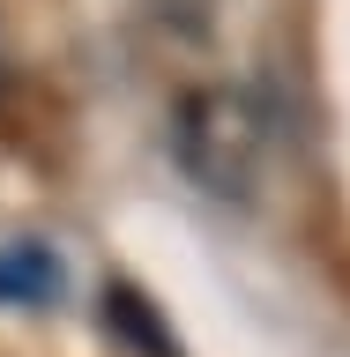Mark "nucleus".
<instances>
[{
    "mask_svg": "<svg viewBox=\"0 0 350 357\" xmlns=\"http://www.w3.org/2000/svg\"><path fill=\"white\" fill-rule=\"evenodd\" d=\"M60 283H67V268H60V253H52V245H38V238L0 245V305L38 312V305H52V298H60Z\"/></svg>",
    "mask_w": 350,
    "mask_h": 357,
    "instance_id": "3",
    "label": "nucleus"
},
{
    "mask_svg": "<svg viewBox=\"0 0 350 357\" xmlns=\"http://www.w3.org/2000/svg\"><path fill=\"white\" fill-rule=\"evenodd\" d=\"M97 328L112 335V350H127V357H187L172 312L156 305L134 275H105V290H97Z\"/></svg>",
    "mask_w": 350,
    "mask_h": 357,
    "instance_id": "2",
    "label": "nucleus"
},
{
    "mask_svg": "<svg viewBox=\"0 0 350 357\" xmlns=\"http://www.w3.org/2000/svg\"><path fill=\"white\" fill-rule=\"evenodd\" d=\"M172 149H179V172L201 194L246 201L254 194V164H261V119L231 89H194L172 119Z\"/></svg>",
    "mask_w": 350,
    "mask_h": 357,
    "instance_id": "1",
    "label": "nucleus"
}]
</instances>
